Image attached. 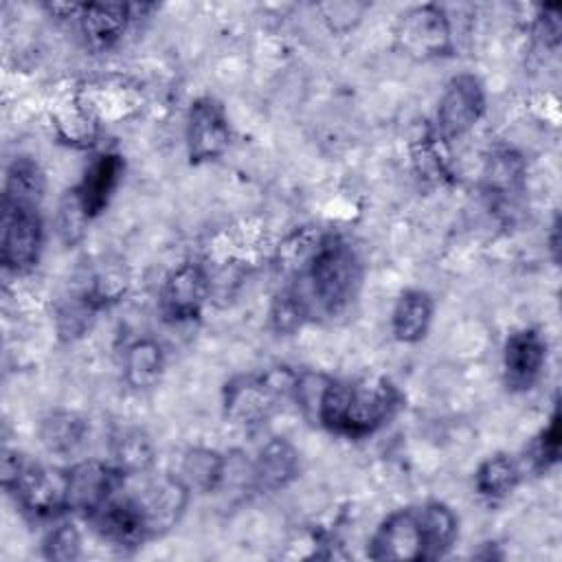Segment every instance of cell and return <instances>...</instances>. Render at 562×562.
<instances>
[{
    "label": "cell",
    "mask_w": 562,
    "mask_h": 562,
    "mask_svg": "<svg viewBox=\"0 0 562 562\" xmlns=\"http://www.w3.org/2000/svg\"><path fill=\"white\" fill-rule=\"evenodd\" d=\"M362 261L356 248L338 233H323L292 274L290 288L303 301L310 321L342 316L358 296Z\"/></svg>",
    "instance_id": "cell-1"
},
{
    "label": "cell",
    "mask_w": 562,
    "mask_h": 562,
    "mask_svg": "<svg viewBox=\"0 0 562 562\" xmlns=\"http://www.w3.org/2000/svg\"><path fill=\"white\" fill-rule=\"evenodd\" d=\"M402 408V393L386 378H325L312 419L331 435L364 439L384 428Z\"/></svg>",
    "instance_id": "cell-2"
},
{
    "label": "cell",
    "mask_w": 562,
    "mask_h": 562,
    "mask_svg": "<svg viewBox=\"0 0 562 562\" xmlns=\"http://www.w3.org/2000/svg\"><path fill=\"white\" fill-rule=\"evenodd\" d=\"M2 487L33 520H50L68 512L66 470L37 463L18 450H2Z\"/></svg>",
    "instance_id": "cell-3"
},
{
    "label": "cell",
    "mask_w": 562,
    "mask_h": 562,
    "mask_svg": "<svg viewBox=\"0 0 562 562\" xmlns=\"http://www.w3.org/2000/svg\"><path fill=\"white\" fill-rule=\"evenodd\" d=\"M296 373L281 367L266 373L233 375L222 389L226 419L237 426L255 428L268 422L283 400H292Z\"/></svg>",
    "instance_id": "cell-4"
},
{
    "label": "cell",
    "mask_w": 562,
    "mask_h": 562,
    "mask_svg": "<svg viewBox=\"0 0 562 562\" xmlns=\"http://www.w3.org/2000/svg\"><path fill=\"white\" fill-rule=\"evenodd\" d=\"M44 248V220L40 206L2 202L0 263L7 272L24 274L37 266Z\"/></svg>",
    "instance_id": "cell-5"
},
{
    "label": "cell",
    "mask_w": 562,
    "mask_h": 562,
    "mask_svg": "<svg viewBox=\"0 0 562 562\" xmlns=\"http://www.w3.org/2000/svg\"><path fill=\"white\" fill-rule=\"evenodd\" d=\"M395 42L413 59H437L452 53V24L443 7L426 2L406 9L395 26Z\"/></svg>",
    "instance_id": "cell-6"
},
{
    "label": "cell",
    "mask_w": 562,
    "mask_h": 562,
    "mask_svg": "<svg viewBox=\"0 0 562 562\" xmlns=\"http://www.w3.org/2000/svg\"><path fill=\"white\" fill-rule=\"evenodd\" d=\"M367 555L371 560H432L419 505L391 512L373 531Z\"/></svg>",
    "instance_id": "cell-7"
},
{
    "label": "cell",
    "mask_w": 562,
    "mask_h": 562,
    "mask_svg": "<svg viewBox=\"0 0 562 562\" xmlns=\"http://www.w3.org/2000/svg\"><path fill=\"white\" fill-rule=\"evenodd\" d=\"M487 105L483 81L472 72L448 79L437 103V134L441 140L465 136L483 119Z\"/></svg>",
    "instance_id": "cell-8"
},
{
    "label": "cell",
    "mask_w": 562,
    "mask_h": 562,
    "mask_svg": "<svg viewBox=\"0 0 562 562\" xmlns=\"http://www.w3.org/2000/svg\"><path fill=\"white\" fill-rule=\"evenodd\" d=\"M211 279L202 263L182 261L171 268L158 290V312L167 323L198 318L209 301Z\"/></svg>",
    "instance_id": "cell-9"
},
{
    "label": "cell",
    "mask_w": 562,
    "mask_h": 562,
    "mask_svg": "<svg viewBox=\"0 0 562 562\" xmlns=\"http://www.w3.org/2000/svg\"><path fill=\"white\" fill-rule=\"evenodd\" d=\"M184 145L191 165L220 158L231 145V125L224 105L213 97H200L189 105L184 121Z\"/></svg>",
    "instance_id": "cell-10"
},
{
    "label": "cell",
    "mask_w": 562,
    "mask_h": 562,
    "mask_svg": "<svg viewBox=\"0 0 562 562\" xmlns=\"http://www.w3.org/2000/svg\"><path fill=\"white\" fill-rule=\"evenodd\" d=\"M66 481L68 512H75L88 520L119 492L125 476L110 461L86 459L66 468Z\"/></svg>",
    "instance_id": "cell-11"
},
{
    "label": "cell",
    "mask_w": 562,
    "mask_h": 562,
    "mask_svg": "<svg viewBox=\"0 0 562 562\" xmlns=\"http://www.w3.org/2000/svg\"><path fill=\"white\" fill-rule=\"evenodd\" d=\"M527 187V162L512 147H494L483 162L481 189L490 209L498 213L516 211Z\"/></svg>",
    "instance_id": "cell-12"
},
{
    "label": "cell",
    "mask_w": 562,
    "mask_h": 562,
    "mask_svg": "<svg viewBox=\"0 0 562 562\" xmlns=\"http://www.w3.org/2000/svg\"><path fill=\"white\" fill-rule=\"evenodd\" d=\"M189 496L191 490L178 474L154 476L134 492L151 538H158L178 525L189 505Z\"/></svg>",
    "instance_id": "cell-13"
},
{
    "label": "cell",
    "mask_w": 562,
    "mask_h": 562,
    "mask_svg": "<svg viewBox=\"0 0 562 562\" xmlns=\"http://www.w3.org/2000/svg\"><path fill=\"white\" fill-rule=\"evenodd\" d=\"M88 520L92 522V529L101 536V540L121 551H134L143 547L147 540H151L134 494L119 496L116 492Z\"/></svg>",
    "instance_id": "cell-14"
},
{
    "label": "cell",
    "mask_w": 562,
    "mask_h": 562,
    "mask_svg": "<svg viewBox=\"0 0 562 562\" xmlns=\"http://www.w3.org/2000/svg\"><path fill=\"white\" fill-rule=\"evenodd\" d=\"M547 364V340L533 327L516 329L503 345V378L509 391H529Z\"/></svg>",
    "instance_id": "cell-15"
},
{
    "label": "cell",
    "mask_w": 562,
    "mask_h": 562,
    "mask_svg": "<svg viewBox=\"0 0 562 562\" xmlns=\"http://www.w3.org/2000/svg\"><path fill=\"white\" fill-rule=\"evenodd\" d=\"M299 450L285 437H270L250 461V487L259 494H274L299 479Z\"/></svg>",
    "instance_id": "cell-16"
},
{
    "label": "cell",
    "mask_w": 562,
    "mask_h": 562,
    "mask_svg": "<svg viewBox=\"0 0 562 562\" xmlns=\"http://www.w3.org/2000/svg\"><path fill=\"white\" fill-rule=\"evenodd\" d=\"M138 4L83 2L77 15L79 31L92 50H108L121 42L130 24L138 18Z\"/></svg>",
    "instance_id": "cell-17"
},
{
    "label": "cell",
    "mask_w": 562,
    "mask_h": 562,
    "mask_svg": "<svg viewBox=\"0 0 562 562\" xmlns=\"http://www.w3.org/2000/svg\"><path fill=\"white\" fill-rule=\"evenodd\" d=\"M123 176V158L119 154L105 151L92 158V162L86 167L81 180L75 189L83 211L88 217H97L99 213L105 211L112 193L119 187V180Z\"/></svg>",
    "instance_id": "cell-18"
},
{
    "label": "cell",
    "mask_w": 562,
    "mask_h": 562,
    "mask_svg": "<svg viewBox=\"0 0 562 562\" xmlns=\"http://www.w3.org/2000/svg\"><path fill=\"white\" fill-rule=\"evenodd\" d=\"M435 316V301L426 290H404L391 312V334L404 345L426 338Z\"/></svg>",
    "instance_id": "cell-19"
},
{
    "label": "cell",
    "mask_w": 562,
    "mask_h": 562,
    "mask_svg": "<svg viewBox=\"0 0 562 562\" xmlns=\"http://www.w3.org/2000/svg\"><path fill=\"white\" fill-rule=\"evenodd\" d=\"M88 432H90V426H88L86 417H81L75 411H66V408H55V411L46 413L37 426L40 443L50 454L77 452L81 448V443L86 441Z\"/></svg>",
    "instance_id": "cell-20"
},
{
    "label": "cell",
    "mask_w": 562,
    "mask_h": 562,
    "mask_svg": "<svg viewBox=\"0 0 562 562\" xmlns=\"http://www.w3.org/2000/svg\"><path fill=\"white\" fill-rule=\"evenodd\" d=\"M165 373V351L154 338H136L123 351V380L134 391L154 389Z\"/></svg>",
    "instance_id": "cell-21"
},
{
    "label": "cell",
    "mask_w": 562,
    "mask_h": 562,
    "mask_svg": "<svg viewBox=\"0 0 562 562\" xmlns=\"http://www.w3.org/2000/svg\"><path fill=\"white\" fill-rule=\"evenodd\" d=\"M226 468H228V457L204 446L189 448L182 454L178 476L184 481V485L191 492H217L224 485L226 479Z\"/></svg>",
    "instance_id": "cell-22"
},
{
    "label": "cell",
    "mask_w": 562,
    "mask_h": 562,
    "mask_svg": "<svg viewBox=\"0 0 562 562\" xmlns=\"http://www.w3.org/2000/svg\"><path fill=\"white\" fill-rule=\"evenodd\" d=\"M156 461L154 439L143 428H123L114 435L110 448V463L127 479L143 476Z\"/></svg>",
    "instance_id": "cell-23"
},
{
    "label": "cell",
    "mask_w": 562,
    "mask_h": 562,
    "mask_svg": "<svg viewBox=\"0 0 562 562\" xmlns=\"http://www.w3.org/2000/svg\"><path fill=\"white\" fill-rule=\"evenodd\" d=\"M522 481V465L518 459L505 452L490 454L474 472V490L485 501L507 498Z\"/></svg>",
    "instance_id": "cell-24"
},
{
    "label": "cell",
    "mask_w": 562,
    "mask_h": 562,
    "mask_svg": "<svg viewBox=\"0 0 562 562\" xmlns=\"http://www.w3.org/2000/svg\"><path fill=\"white\" fill-rule=\"evenodd\" d=\"M46 191V178L37 160L31 156H15L4 171L2 202L40 206Z\"/></svg>",
    "instance_id": "cell-25"
},
{
    "label": "cell",
    "mask_w": 562,
    "mask_h": 562,
    "mask_svg": "<svg viewBox=\"0 0 562 562\" xmlns=\"http://www.w3.org/2000/svg\"><path fill=\"white\" fill-rule=\"evenodd\" d=\"M101 303L94 299V294L90 290L77 294V296H70L68 301H64L59 307H57V316H55V323H57V331L64 340H72L77 336H81L88 327H90V321H92V314L94 310L99 307Z\"/></svg>",
    "instance_id": "cell-26"
},
{
    "label": "cell",
    "mask_w": 562,
    "mask_h": 562,
    "mask_svg": "<svg viewBox=\"0 0 562 562\" xmlns=\"http://www.w3.org/2000/svg\"><path fill=\"white\" fill-rule=\"evenodd\" d=\"M307 321H310V316H307V310H305L303 301L299 299V294L290 285L281 288L274 294L272 305H270V327L277 334H294Z\"/></svg>",
    "instance_id": "cell-27"
},
{
    "label": "cell",
    "mask_w": 562,
    "mask_h": 562,
    "mask_svg": "<svg viewBox=\"0 0 562 562\" xmlns=\"http://www.w3.org/2000/svg\"><path fill=\"white\" fill-rule=\"evenodd\" d=\"M88 222H90V217L83 211L75 189L66 191L61 195V200L57 204V213H55V233H57V237L66 246H72L83 237Z\"/></svg>",
    "instance_id": "cell-28"
},
{
    "label": "cell",
    "mask_w": 562,
    "mask_h": 562,
    "mask_svg": "<svg viewBox=\"0 0 562 562\" xmlns=\"http://www.w3.org/2000/svg\"><path fill=\"white\" fill-rule=\"evenodd\" d=\"M42 555L55 562H72L81 558V533L72 522H57L42 540Z\"/></svg>",
    "instance_id": "cell-29"
},
{
    "label": "cell",
    "mask_w": 562,
    "mask_h": 562,
    "mask_svg": "<svg viewBox=\"0 0 562 562\" xmlns=\"http://www.w3.org/2000/svg\"><path fill=\"white\" fill-rule=\"evenodd\" d=\"M558 457H560V411L555 408L549 424L533 439L527 461L536 472H544L558 461Z\"/></svg>",
    "instance_id": "cell-30"
},
{
    "label": "cell",
    "mask_w": 562,
    "mask_h": 562,
    "mask_svg": "<svg viewBox=\"0 0 562 562\" xmlns=\"http://www.w3.org/2000/svg\"><path fill=\"white\" fill-rule=\"evenodd\" d=\"M560 7L558 4H547L540 9L538 15V35L544 40L547 46H558L560 42Z\"/></svg>",
    "instance_id": "cell-31"
},
{
    "label": "cell",
    "mask_w": 562,
    "mask_h": 562,
    "mask_svg": "<svg viewBox=\"0 0 562 562\" xmlns=\"http://www.w3.org/2000/svg\"><path fill=\"white\" fill-rule=\"evenodd\" d=\"M558 235H560V224H558V220L553 222V226H551V235H549V244H551V250H553V259L558 261V244H560V239H558Z\"/></svg>",
    "instance_id": "cell-32"
}]
</instances>
